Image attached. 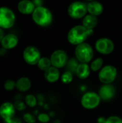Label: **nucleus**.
I'll list each match as a JSON object with an SVG mask.
<instances>
[{"instance_id":"obj_10","label":"nucleus","mask_w":122,"mask_h":123,"mask_svg":"<svg viewBox=\"0 0 122 123\" xmlns=\"http://www.w3.org/2000/svg\"><path fill=\"white\" fill-rule=\"evenodd\" d=\"M96 50L102 55H109L114 50V42L108 37H101L95 43Z\"/></svg>"},{"instance_id":"obj_25","label":"nucleus","mask_w":122,"mask_h":123,"mask_svg":"<svg viewBox=\"0 0 122 123\" xmlns=\"http://www.w3.org/2000/svg\"><path fill=\"white\" fill-rule=\"evenodd\" d=\"M105 123H122V119L119 116L113 115L106 118Z\"/></svg>"},{"instance_id":"obj_12","label":"nucleus","mask_w":122,"mask_h":123,"mask_svg":"<svg viewBox=\"0 0 122 123\" xmlns=\"http://www.w3.org/2000/svg\"><path fill=\"white\" fill-rule=\"evenodd\" d=\"M98 94L101 100L109 101L114 97L116 89L112 84H104L100 87Z\"/></svg>"},{"instance_id":"obj_23","label":"nucleus","mask_w":122,"mask_h":123,"mask_svg":"<svg viewBox=\"0 0 122 123\" xmlns=\"http://www.w3.org/2000/svg\"><path fill=\"white\" fill-rule=\"evenodd\" d=\"M25 104L29 107H34L37 105V99L33 94H28L25 97Z\"/></svg>"},{"instance_id":"obj_30","label":"nucleus","mask_w":122,"mask_h":123,"mask_svg":"<svg viewBox=\"0 0 122 123\" xmlns=\"http://www.w3.org/2000/svg\"><path fill=\"white\" fill-rule=\"evenodd\" d=\"M5 35H4V30H3V29L2 28H1L0 27V43L1 42V40H3V38H4V37Z\"/></svg>"},{"instance_id":"obj_27","label":"nucleus","mask_w":122,"mask_h":123,"mask_svg":"<svg viewBox=\"0 0 122 123\" xmlns=\"http://www.w3.org/2000/svg\"><path fill=\"white\" fill-rule=\"evenodd\" d=\"M38 120L42 123H47L50 121V116L46 113H40L37 117Z\"/></svg>"},{"instance_id":"obj_3","label":"nucleus","mask_w":122,"mask_h":123,"mask_svg":"<svg viewBox=\"0 0 122 123\" xmlns=\"http://www.w3.org/2000/svg\"><path fill=\"white\" fill-rule=\"evenodd\" d=\"M75 55L80 63H88L92 61L94 52L92 46L85 42L76 47Z\"/></svg>"},{"instance_id":"obj_2","label":"nucleus","mask_w":122,"mask_h":123,"mask_svg":"<svg viewBox=\"0 0 122 123\" xmlns=\"http://www.w3.org/2000/svg\"><path fill=\"white\" fill-rule=\"evenodd\" d=\"M88 37L87 33V29L83 25H76L73 27L67 35L68 41L74 45H78L85 43Z\"/></svg>"},{"instance_id":"obj_11","label":"nucleus","mask_w":122,"mask_h":123,"mask_svg":"<svg viewBox=\"0 0 122 123\" xmlns=\"http://www.w3.org/2000/svg\"><path fill=\"white\" fill-rule=\"evenodd\" d=\"M15 115V107L11 102H4L0 106V116L4 121H8L14 118Z\"/></svg>"},{"instance_id":"obj_29","label":"nucleus","mask_w":122,"mask_h":123,"mask_svg":"<svg viewBox=\"0 0 122 123\" xmlns=\"http://www.w3.org/2000/svg\"><path fill=\"white\" fill-rule=\"evenodd\" d=\"M4 123H22L21 120L19 118H12L8 121H4Z\"/></svg>"},{"instance_id":"obj_19","label":"nucleus","mask_w":122,"mask_h":123,"mask_svg":"<svg viewBox=\"0 0 122 123\" xmlns=\"http://www.w3.org/2000/svg\"><path fill=\"white\" fill-rule=\"evenodd\" d=\"M31 81L27 77L19 78L16 82V88L20 92H27L31 87Z\"/></svg>"},{"instance_id":"obj_14","label":"nucleus","mask_w":122,"mask_h":123,"mask_svg":"<svg viewBox=\"0 0 122 123\" xmlns=\"http://www.w3.org/2000/svg\"><path fill=\"white\" fill-rule=\"evenodd\" d=\"M19 42L18 37L14 34L6 35L1 42V46L5 49H12L15 48Z\"/></svg>"},{"instance_id":"obj_22","label":"nucleus","mask_w":122,"mask_h":123,"mask_svg":"<svg viewBox=\"0 0 122 123\" xmlns=\"http://www.w3.org/2000/svg\"><path fill=\"white\" fill-rule=\"evenodd\" d=\"M60 80L62 83L65 84H68L71 83L73 80V75L70 71H65L60 76Z\"/></svg>"},{"instance_id":"obj_20","label":"nucleus","mask_w":122,"mask_h":123,"mask_svg":"<svg viewBox=\"0 0 122 123\" xmlns=\"http://www.w3.org/2000/svg\"><path fill=\"white\" fill-rule=\"evenodd\" d=\"M104 64V60L101 58H97L94 60H93L91 62L90 64V68L91 70L93 72H97V71H100L101 69L104 67L103 66Z\"/></svg>"},{"instance_id":"obj_13","label":"nucleus","mask_w":122,"mask_h":123,"mask_svg":"<svg viewBox=\"0 0 122 123\" xmlns=\"http://www.w3.org/2000/svg\"><path fill=\"white\" fill-rule=\"evenodd\" d=\"M87 11L89 14L98 17L104 12L103 4L97 1H91L87 4Z\"/></svg>"},{"instance_id":"obj_21","label":"nucleus","mask_w":122,"mask_h":123,"mask_svg":"<svg viewBox=\"0 0 122 123\" xmlns=\"http://www.w3.org/2000/svg\"><path fill=\"white\" fill-rule=\"evenodd\" d=\"M38 68L43 71H45L46 70H47L50 67L52 66L51 64V61H50V58H47V57H42L38 63L37 64Z\"/></svg>"},{"instance_id":"obj_4","label":"nucleus","mask_w":122,"mask_h":123,"mask_svg":"<svg viewBox=\"0 0 122 123\" xmlns=\"http://www.w3.org/2000/svg\"><path fill=\"white\" fill-rule=\"evenodd\" d=\"M117 75L118 71L115 66L106 65L99 72V79L104 84H111L116 80Z\"/></svg>"},{"instance_id":"obj_28","label":"nucleus","mask_w":122,"mask_h":123,"mask_svg":"<svg viewBox=\"0 0 122 123\" xmlns=\"http://www.w3.org/2000/svg\"><path fill=\"white\" fill-rule=\"evenodd\" d=\"M14 107H15V109L18 110H24L25 108H26V105L25 104L22 102V101H17L15 102L14 103Z\"/></svg>"},{"instance_id":"obj_31","label":"nucleus","mask_w":122,"mask_h":123,"mask_svg":"<svg viewBox=\"0 0 122 123\" xmlns=\"http://www.w3.org/2000/svg\"><path fill=\"white\" fill-rule=\"evenodd\" d=\"M106 119L103 117H100L98 118V123H106Z\"/></svg>"},{"instance_id":"obj_1","label":"nucleus","mask_w":122,"mask_h":123,"mask_svg":"<svg viewBox=\"0 0 122 123\" xmlns=\"http://www.w3.org/2000/svg\"><path fill=\"white\" fill-rule=\"evenodd\" d=\"M32 19L36 25L42 27H47L52 24L53 17L49 9L41 6L35 8L32 13Z\"/></svg>"},{"instance_id":"obj_5","label":"nucleus","mask_w":122,"mask_h":123,"mask_svg":"<svg viewBox=\"0 0 122 123\" xmlns=\"http://www.w3.org/2000/svg\"><path fill=\"white\" fill-rule=\"evenodd\" d=\"M87 12V4L82 1H74L68 8V15L74 19H83Z\"/></svg>"},{"instance_id":"obj_7","label":"nucleus","mask_w":122,"mask_h":123,"mask_svg":"<svg viewBox=\"0 0 122 123\" xmlns=\"http://www.w3.org/2000/svg\"><path fill=\"white\" fill-rule=\"evenodd\" d=\"M16 17L14 12L6 6L0 7V27L2 29H9L12 27L15 22Z\"/></svg>"},{"instance_id":"obj_17","label":"nucleus","mask_w":122,"mask_h":123,"mask_svg":"<svg viewBox=\"0 0 122 123\" xmlns=\"http://www.w3.org/2000/svg\"><path fill=\"white\" fill-rule=\"evenodd\" d=\"M90 65L88 63H79L76 68V74L77 77L80 79H87L91 74Z\"/></svg>"},{"instance_id":"obj_8","label":"nucleus","mask_w":122,"mask_h":123,"mask_svg":"<svg viewBox=\"0 0 122 123\" xmlns=\"http://www.w3.org/2000/svg\"><path fill=\"white\" fill-rule=\"evenodd\" d=\"M41 58V53L39 49L35 46H27L23 51V58L29 65L34 66L37 64Z\"/></svg>"},{"instance_id":"obj_9","label":"nucleus","mask_w":122,"mask_h":123,"mask_svg":"<svg viewBox=\"0 0 122 123\" xmlns=\"http://www.w3.org/2000/svg\"><path fill=\"white\" fill-rule=\"evenodd\" d=\"M50 58L52 66L55 67L58 69L63 68L67 64L68 61L67 53L61 49H58L52 52Z\"/></svg>"},{"instance_id":"obj_15","label":"nucleus","mask_w":122,"mask_h":123,"mask_svg":"<svg viewBox=\"0 0 122 123\" xmlns=\"http://www.w3.org/2000/svg\"><path fill=\"white\" fill-rule=\"evenodd\" d=\"M60 73L58 68L51 66L45 71L44 76L45 80L49 83H55L60 79Z\"/></svg>"},{"instance_id":"obj_18","label":"nucleus","mask_w":122,"mask_h":123,"mask_svg":"<svg viewBox=\"0 0 122 123\" xmlns=\"http://www.w3.org/2000/svg\"><path fill=\"white\" fill-rule=\"evenodd\" d=\"M98 22L99 19L97 17L88 14L83 17L82 20V25L87 30H93V28L96 27Z\"/></svg>"},{"instance_id":"obj_16","label":"nucleus","mask_w":122,"mask_h":123,"mask_svg":"<svg viewBox=\"0 0 122 123\" xmlns=\"http://www.w3.org/2000/svg\"><path fill=\"white\" fill-rule=\"evenodd\" d=\"M18 10L19 12L24 14H30L33 13L35 11L36 6L33 1H31L29 0H23L19 2L17 6Z\"/></svg>"},{"instance_id":"obj_6","label":"nucleus","mask_w":122,"mask_h":123,"mask_svg":"<svg viewBox=\"0 0 122 123\" xmlns=\"http://www.w3.org/2000/svg\"><path fill=\"white\" fill-rule=\"evenodd\" d=\"M101 101V99L98 93L94 92H88L82 96L81 103L83 108L86 110H93L99 107Z\"/></svg>"},{"instance_id":"obj_26","label":"nucleus","mask_w":122,"mask_h":123,"mask_svg":"<svg viewBox=\"0 0 122 123\" xmlns=\"http://www.w3.org/2000/svg\"><path fill=\"white\" fill-rule=\"evenodd\" d=\"M24 121L27 123H36V118L34 115H32L30 113H26L24 114L23 117Z\"/></svg>"},{"instance_id":"obj_24","label":"nucleus","mask_w":122,"mask_h":123,"mask_svg":"<svg viewBox=\"0 0 122 123\" xmlns=\"http://www.w3.org/2000/svg\"><path fill=\"white\" fill-rule=\"evenodd\" d=\"M4 87L7 91H12L16 87V83L12 79L6 80L4 84Z\"/></svg>"},{"instance_id":"obj_32","label":"nucleus","mask_w":122,"mask_h":123,"mask_svg":"<svg viewBox=\"0 0 122 123\" xmlns=\"http://www.w3.org/2000/svg\"><path fill=\"white\" fill-rule=\"evenodd\" d=\"M87 33H88V36L90 37L93 35L94 31H93V30H87Z\"/></svg>"}]
</instances>
